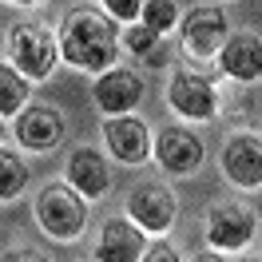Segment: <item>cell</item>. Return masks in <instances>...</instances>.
<instances>
[{
  "label": "cell",
  "instance_id": "obj_1",
  "mask_svg": "<svg viewBox=\"0 0 262 262\" xmlns=\"http://www.w3.org/2000/svg\"><path fill=\"white\" fill-rule=\"evenodd\" d=\"M60 52L68 64L83 68V72H107L119 52L115 20L99 16L96 8H72L60 28Z\"/></svg>",
  "mask_w": 262,
  "mask_h": 262
},
{
  "label": "cell",
  "instance_id": "obj_2",
  "mask_svg": "<svg viewBox=\"0 0 262 262\" xmlns=\"http://www.w3.org/2000/svg\"><path fill=\"white\" fill-rule=\"evenodd\" d=\"M36 219L40 227L48 230L52 238H80L83 227H88V207H83V195L76 187H64V183H48L40 199H36Z\"/></svg>",
  "mask_w": 262,
  "mask_h": 262
},
{
  "label": "cell",
  "instance_id": "obj_3",
  "mask_svg": "<svg viewBox=\"0 0 262 262\" xmlns=\"http://www.w3.org/2000/svg\"><path fill=\"white\" fill-rule=\"evenodd\" d=\"M8 60L28 80H48L56 68V40L40 24H12L8 32Z\"/></svg>",
  "mask_w": 262,
  "mask_h": 262
},
{
  "label": "cell",
  "instance_id": "obj_4",
  "mask_svg": "<svg viewBox=\"0 0 262 262\" xmlns=\"http://www.w3.org/2000/svg\"><path fill=\"white\" fill-rule=\"evenodd\" d=\"M227 44V16L203 4V8H191L187 20H183V48L191 60H219V52Z\"/></svg>",
  "mask_w": 262,
  "mask_h": 262
},
{
  "label": "cell",
  "instance_id": "obj_5",
  "mask_svg": "<svg viewBox=\"0 0 262 262\" xmlns=\"http://www.w3.org/2000/svg\"><path fill=\"white\" fill-rule=\"evenodd\" d=\"M127 214L143 230L163 234V230L175 223V214H179V199H175V191L163 187V183H139L127 195Z\"/></svg>",
  "mask_w": 262,
  "mask_h": 262
},
{
  "label": "cell",
  "instance_id": "obj_6",
  "mask_svg": "<svg viewBox=\"0 0 262 262\" xmlns=\"http://www.w3.org/2000/svg\"><path fill=\"white\" fill-rule=\"evenodd\" d=\"M254 234V211L243 203H214L207 211V243L219 250H238Z\"/></svg>",
  "mask_w": 262,
  "mask_h": 262
},
{
  "label": "cell",
  "instance_id": "obj_7",
  "mask_svg": "<svg viewBox=\"0 0 262 262\" xmlns=\"http://www.w3.org/2000/svg\"><path fill=\"white\" fill-rule=\"evenodd\" d=\"M167 99L183 119H214V112H219V92L211 88L207 76H195V72H175Z\"/></svg>",
  "mask_w": 262,
  "mask_h": 262
},
{
  "label": "cell",
  "instance_id": "obj_8",
  "mask_svg": "<svg viewBox=\"0 0 262 262\" xmlns=\"http://www.w3.org/2000/svg\"><path fill=\"white\" fill-rule=\"evenodd\" d=\"M16 139L28 151H52L64 143V115L52 103H28L16 115Z\"/></svg>",
  "mask_w": 262,
  "mask_h": 262
},
{
  "label": "cell",
  "instance_id": "obj_9",
  "mask_svg": "<svg viewBox=\"0 0 262 262\" xmlns=\"http://www.w3.org/2000/svg\"><path fill=\"white\" fill-rule=\"evenodd\" d=\"M223 175L238 187H262V139L234 135L223 143Z\"/></svg>",
  "mask_w": 262,
  "mask_h": 262
},
{
  "label": "cell",
  "instance_id": "obj_10",
  "mask_svg": "<svg viewBox=\"0 0 262 262\" xmlns=\"http://www.w3.org/2000/svg\"><path fill=\"white\" fill-rule=\"evenodd\" d=\"M143 99V80L135 72H123V68H112L103 72L96 83V107L107 115H127L135 103Z\"/></svg>",
  "mask_w": 262,
  "mask_h": 262
},
{
  "label": "cell",
  "instance_id": "obj_11",
  "mask_svg": "<svg viewBox=\"0 0 262 262\" xmlns=\"http://www.w3.org/2000/svg\"><path fill=\"white\" fill-rule=\"evenodd\" d=\"M155 159H159V167L175 171V175H191V171L203 163V143L195 139V131L167 127L163 135L155 139Z\"/></svg>",
  "mask_w": 262,
  "mask_h": 262
},
{
  "label": "cell",
  "instance_id": "obj_12",
  "mask_svg": "<svg viewBox=\"0 0 262 262\" xmlns=\"http://www.w3.org/2000/svg\"><path fill=\"white\" fill-rule=\"evenodd\" d=\"M219 68L227 72L230 80H258L262 76V40L254 32H238V36H227V44L219 52Z\"/></svg>",
  "mask_w": 262,
  "mask_h": 262
},
{
  "label": "cell",
  "instance_id": "obj_13",
  "mask_svg": "<svg viewBox=\"0 0 262 262\" xmlns=\"http://www.w3.org/2000/svg\"><path fill=\"white\" fill-rule=\"evenodd\" d=\"M143 227L135 223V219H112L103 234H99V246H96V258L99 262H135L143 258Z\"/></svg>",
  "mask_w": 262,
  "mask_h": 262
},
{
  "label": "cell",
  "instance_id": "obj_14",
  "mask_svg": "<svg viewBox=\"0 0 262 262\" xmlns=\"http://www.w3.org/2000/svg\"><path fill=\"white\" fill-rule=\"evenodd\" d=\"M107 147H112L115 159L123 163H143L151 151V135H147V123L135 119V115H112L107 119Z\"/></svg>",
  "mask_w": 262,
  "mask_h": 262
},
{
  "label": "cell",
  "instance_id": "obj_15",
  "mask_svg": "<svg viewBox=\"0 0 262 262\" xmlns=\"http://www.w3.org/2000/svg\"><path fill=\"white\" fill-rule=\"evenodd\" d=\"M68 183L80 191L83 199H99L107 195V163H103V155L92 147H76L68 155Z\"/></svg>",
  "mask_w": 262,
  "mask_h": 262
},
{
  "label": "cell",
  "instance_id": "obj_16",
  "mask_svg": "<svg viewBox=\"0 0 262 262\" xmlns=\"http://www.w3.org/2000/svg\"><path fill=\"white\" fill-rule=\"evenodd\" d=\"M28 107V76L12 64H0V115H20Z\"/></svg>",
  "mask_w": 262,
  "mask_h": 262
},
{
  "label": "cell",
  "instance_id": "obj_17",
  "mask_svg": "<svg viewBox=\"0 0 262 262\" xmlns=\"http://www.w3.org/2000/svg\"><path fill=\"white\" fill-rule=\"evenodd\" d=\"M24 187H28V167H24V159L12 155V151H0V203L16 199Z\"/></svg>",
  "mask_w": 262,
  "mask_h": 262
},
{
  "label": "cell",
  "instance_id": "obj_18",
  "mask_svg": "<svg viewBox=\"0 0 262 262\" xmlns=\"http://www.w3.org/2000/svg\"><path fill=\"white\" fill-rule=\"evenodd\" d=\"M139 20H143L147 28H155L159 36H167L171 28H179V4H175V0H143Z\"/></svg>",
  "mask_w": 262,
  "mask_h": 262
},
{
  "label": "cell",
  "instance_id": "obj_19",
  "mask_svg": "<svg viewBox=\"0 0 262 262\" xmlns=\"http://www.w3.org/2000/svg\"><path fill=\"white\" fill-rule=\"evenodd\" d=\"M123 44H127L135 56H147V64H163V60H159V52H155V48H159V32L147 28L143 20H139V24L131 20V28L123 32Z\"/></svg>",
  "mask_w": 262,
  "mask_h": 262
},
{
  "label": "cell",
  "instance_id": "obj_20",
  "mask_svg": "<svg viewBox=\"0 0 262 262\" xmlns=\"http://www.w3.org/2000/svg\"><path fill=\"white\" fill-rule=\"evenodd\" d=\"M103 8H107L112 20L131 24V20H139V12H143V0H103Z\"/></svg>",
  "mask_w": 262,
  "mask_h": 262
},
{
  "label": "cell",
  "instance_id": "obj_21",
  "mask_svg": "<svg viewBox=\"0 0 262 262\" xmlns=\"http://www.w3.org/2000/svg\"><path fill=\"white\" fill-rule=\"evenodd\" d=\"M143 258L147 262H179V254H175L167 243H159V246H151V250H143Z\"/></svg>",
  "mask_w": 262,
  "mask_h": 262
},
{
  "label": "cell",
  "instance_id": "obj_22",
  "mask_svg": "<svg viewBox=\"0 0 262 262\" xmlns=\"http://www.w3.org/2000/svg\"><path fill=\"white\" fill-rule=\"evenodd\" d=\"M12 4H40V0H12Z\"/></svg>",
  "mask_w": 262,
  "mask_h": 262
},
{
  "label": "cell",
  "instance_id": "obj_23",
  "mask_svg": "<svg viewBox=\"0 0 262 262\" xmlns=\"http://www.w3.org/2000/svg\"><path fill=\"white\" fill-rule=\"evenodd\" d=\"M0 139H4V115H0Z\"/></svg>",
  "mask_w": 262,
  "mask_h": 262
}]
</instances>
